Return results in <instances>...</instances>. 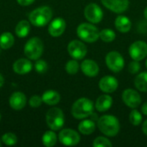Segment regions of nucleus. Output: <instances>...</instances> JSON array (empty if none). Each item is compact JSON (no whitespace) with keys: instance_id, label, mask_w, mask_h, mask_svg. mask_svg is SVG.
<instances>
[{"instance_id":"39","label":"nucleus","mask_w":147,"mask_h":147,"mask_svg":"<svg viewBox=\"0 0 147 147\" xmlns=\"http://www.w3.org/2000/svg\"><path fill=\"white\" fill-rule=\"evenodd\" d=\"M144 16L146 17V19H147V7L145 9V11H144Z\"/></svg>"},{"instance_id":"23","label":"nucleus","mask_w":147,"mask_h":147,"mask_svg":"<svg viewBox=\"0 0 147 147\" xmlns=\"http://www.w3.org/2000/svg\"><path fill=\"white\" fill-rule=\"evenodd\" d=\"M96 124L91 120H84L78 125V131L84 135H90L94 133Z\"/></svg>"},{"instance_id":"28","label":"nucleus","mask_w":147,"mask_h":147,"mask_svg":"<svg viewBox=\"0 0 147 147\" xmlns=\"http://www.w3.org/2000/svg\"><path fill=\"white\" fill-rule=\"evenodd\" d=\"M79 70V64L77 59H71L65 65V71L68 74L74 75L78 73Z\"/></svg>"},{"instance_id":"9","label":"nucleus","mask_w":147,"mask_h":147,"mask_svg":"<svg viewBox=\"0 0 147 147\" xmlns=\"http://www.w3.org/2000/svg\"><path fill=\"white\" fill-rule=\"evenodd\" d=\"M84 16L90 23H98L102 20L103 11L95 3H89L84 9Z\"/></svg>"},{"instance_id":"42","label":"nucleus","mask_w":147,"mask_h":147,"mask_svg":"<svg viewBox=\"0 0 147 147\" xmlns=\"http://www.w3.org/2000/svg\"><path fill=\"white\" fill-rule=\"evenodd\" d=\"M0 120H1V115H0Z\"/></svg>"},{"instance_id":"7","label":"nucleus","mask_w":147,"mask_h":147,"mask_svg":"<svg viewBox=\"0 0 147 147\" xmlns=\"http://www.w3.org/2000/svg\"><path fill=\"white\" fill-rule=\"evenodd\" d=\"M105 61L109 69L115 73L120 72L124 68V65H125L124 59L122 55L116 51L109 52L106 55Z\"/></svg>"},{"instance_id":"38","label":"nucleus","mask_w":147,"mask_h":147,"mask_svg":"<svg viewBox=\"0 0 147 147\" xmlns=\"http://www.w3.org/2000/svg\"><path fill=\"white\" fill-rule=\"evenodd\" d=\"M3 84H4V78H3V75L0 73V88L3 85Z\"/></svg>"},{"instance_id":"2","label":"nucleus","mask_w":147,"mask_h":147,"mask_svg":"<svg viewBox=\"0 0 147 147\" xmlns=\"http://www.w3.org/2000/svg\"><path fill=\"white\" fill-rule=\"evenodd\" d=\"M94 104L92 101L86 97L78 99L71 107V115L74 118L82 120L89 117L93 114Z\"/></svg>"},{"instance_id":"6","label":"nucleus","mask_w":147,"mask_h":147,"mask_svg":"<svg viewBox=\"0 0 147 147\" xmlns=\"http://www.w3.org/2000/svg\"><path fill=\"white\" fill-rule=\"evenodd\" d=\"M46 122L51 130H60L65 124V116L63 111L56 107L50 109L46 115Z\"/></svg>"},{"instance_id":"29","label":"nucleus","mask_w":147,"mask_h":147,"mask_svg":"<svg viewBox=\"0 0 147 147\" xmlns=\"http://www.w3.org/2000/svg\"><path fill=\"white\" fill-rule=\"evenodd\" d=\"M1 140L6 146H14L17 142V137L13 133H6L2 136Z\"/></svg>"},{"instance_id":"34","label":"nucleus","mask_w":147,"mask_h":147,"mask_svg":"<svg viewBox=\"0 0 147 147\" xmlns=\"http://www.w3.org/2000/svg\"><path fill=\"white\" fill-rule=\"evenodd\" d=\"M42 98L39 96H33L29 99V105L32 108H39L42 103Z\"/></svg>"},{"instance_id":"1","label":"nucleus","mask_w":147,"mask_h":147,"mask_svg":"<svg viewBox=\"0 0 147 147\" xmlns=\"http://www.w3.org/2000/svg\"><path fill=\"white\" fill-rule=\"evenodd\" d=\"M97 127L102 134L109 137H115L120 131V122L118 119L110 115H102L98 119Z\"/></svg>"},{"instance_id":"12","label":"nucleus","mask_w":147,"mask_h":147,"mask_svg":"<svg viewBox=\"0 0 147 147\" xmlns=\"http://www.w3.org/2000/svg\"><path fill=\"white\" fill-rule=\"evenodd\" d=\"M122 100L124 103L131 109H136L141 103L140 95L133 89H127L123 91Z\"/></svg>"},{"instance_id":"24","label":"nucleus","mask_w":147,"mask_h":147,"mask_svg":"<svg viewBox=\"0 0 147 147\" xmlns=\"http://www.w3.org/2000/svg\"><path fill=\"white\" fill-rule=\"evenodd\" d=\"M15 42L13 34L10 32H4L0 35V47L2 49L10 48Z\"/></svg>"},{"instance_id":"5","label":"nucleus","mask_w":147,"mask_h":147,"mask_svg":"<svg viewBox=\"0 0 147 147\" xmlns=\"http://www.w3.org/2000/svg\"><path fill=\"white\" fill-rule=\"evenodd\" d=\"M99 30L98 28L91 23L83 22L78 25L77 28L78 36L84 41L88 43H92L96 41L99 37Z\"/></svg>"},{"instance_id":"15","label":"nucleus","mask_w":147,"mask_h":147,"mask_svg":"<svg viewBox=\"0 0 147 147\" xmlns=\"http://www.w3.org/2000/svg\"><path fill=\"white\" fill-rule=\"evenodd\" d=\"M65 28H66L65 21L61 17H58L53 20L49 24L48 33L53 37H59L61 34H63V33L65 30Z\"/></svg>"},{"instance_id":"35","label":"nucleus","mask_w":147,"mask_h":147,"mask_svg":"<svg viewBox=\"0 0 147 147\" xmlns=\"http://www.w3.org/2000/svg\"><path fill=\"white\" fill-rule=\"evenodd\" d=\"M17 3L22 6H28L32 4L35 0H16Z\"/></svg>"},{"instance_id":"31","label":"nucleus","mask_w":147,"mask_h":147,"mask_svg":"<svg viewBox=\"0 0 147 147\" xmlns=\"http://www.w3.org/2000/svg\"><path fill=\"white\" fill-rule=\"evenodd\" d=\"M94 147H111L112 143L109 140H108L105 137H97L95 139L93 142Z\"/></svg>"},{"instance_id":"25","label":"nucleus","mask_w":147,"mask_h":147,"mask_svg":"<svg viewBox=\"0 0 147 147\" xmlns=\"http://www.w3.org/2000/svg\"><path fill=\"white\" fill-rule=\"evenodd\" d=\"M135 87L141 92H147V71L137 75L134 79Z\"/></svg>"},{"instance_id":"11","label":"nucleus","mask_w":147,"mask_h":147,"mask_svg":"<svg viewBox=\"0 0 147 147\" xmlns=\"http://www.w3.org/2000/svg\"><path fill=\"white\" fill-rule=\"evenodd\" d=\"M129 54L134 60H143L147 56V43L143 40L134 42L129 47Z\"/></svg>"},{"instance_id":"36","label":"nucleus","mask_w":147,"mask_h":147,"mask_svg":"<svg viewBox=\"0 0 147 147\" xmlns=\"http://www.w3.org/2000/svg\"><path fill=\"white\" fill-rule=\"evenodd\" d=\"M141 112L145 115H147V102H145L142 107H141Z\"/></svg>"},{"instance_id":"27","label":"nucleus","mask_w":147,"mask_h":147,"mask_svg":"<svg viewBox=\"0 0 147 147\" xmlns=\"http://www.w3.org/2000/svg\"><path fill=\"white\" fill-rule=\"evenodd\" d=\"M99 37L104 42H112L115 39V33L110 28H104L100 31Z\"/></svg>"},{"instance_id":"40","label":"nucleus","mask_w":147,"mask_h":147,"mask_svg":"<svg viewBox=\"0 0 147 147\" xmlns=\"http://www.w3.org/2000/svg\"><path fill=\"white\" fill-rule=\"evenodd\" d=\"M146 67L147 68V59H146Z\"/></svg>"},{"instance_id":"14","label":"nucleus","mask_w":147,"mask_h":147,"mask_svg":"<svg viewBox=\"0 0 147 147\" xmlns=\"http://www.w3.org/2000/svg\"><path fill=\"white\" fill-rule=\"evenodd\" d=\"M118 84H119L118 80L115 77L105 76L100 79L98 86L102 92L106 94H110V93L115 92L117 90Z\"/></svg>"},{"instance_id":"37","label":"nucleus","mask_w":147,"mask_h":147,"mask_svg":"<svg viewBox=\"0 0 147 147\" xmlns=\"http://www.w3.org/2000/svg\"><path fill=\"white\" fill-rule=\"evenodd\" d=\"M142 131H143V133L145 134V135H146L147 136V120L144 121V123H143V125H142Z\"/></svg>"},{"instance_id":"16","label":"nucleus","mask_w":147,"mask_h":147,"mask_svg":"<svg viewBox=\"0 0 147 147\" xmlns=\"http://www.w3.org/2000/svg\"><path fill=\"white\" fill-rule=\"evenodd\" d=\"M9 103L11 109L15 110H21L25 107L27 103V97L22 92L16 91L10 96Z\"/></svg>"},{"instance_id":"26","label":"nucleus","mask_w":147,"mask_h":147,"mask_svg":"<svg viewBox=\"0 0 147 147\" xmlns=\"http://www.w3.org/2000/svg\"><path fill=\"white\" fill-rule=\"evenodd\" d=\"M42 143L45 146L52 147L57 143V135L52 131H47L42 136Z\"/></svg>"},{"instance_id":"8","label":"nucleus","mask_w":147,"mask_h":147,"mask_svg":"<svg viewBox=\"0 0 147 147\" xmlns=\"http://www.w3.org/2000/svg\"><path fill=\"white\" fill-rule=\"evenodd\" d=\"M59 140L66 146H74L80 142V135L73 129L65 128L59 134Z\"/></svg>"},{"instance_id":"30","label":"nucleus","mask_w":147,"mask_h":147,"mask_svg":"<svg viewBox=\"0 0 147 147\" xmlns=\"http://www.w3.org/2000/svg\"><path fill=\"white\" fill-rule=\"evenodd\" d=\"M129 121L134 126H139L142 122V115L137 109H133L129 115Z\"/></svg>"},{"instance_id":"20","label":"nucleus","mask_w":147,"mask_h":147,"mask_svg":"<svg viewBox=\"0 0 147 147\" xmlns=\"http://www.w3.org/2000/svg\"><path fill=\"white\" fill-rule=\"evenodd\" d=\"M115 28L121 33H127L132 28V22L126 16H119L115 21Z\"/></svg>"},{"instance_id":"17","label":"nucleus","mask_w":147,"mask_h":147,"mask_svg":"<svg viewBox=\"0 0 147 147\" xmlns=\"http://www.w3.org/2000/svg\"><path fill=\"white\" fill-rule=\"evenodd\" d=\"M33 69L31 61L28 59H19L13 64V71L19 75L29 73Z\"/></svg>"},{"instance_id":"22","label":"nucleus","mask_w":147,"mask_h":147,"mask_svg":"<svg viewBox=\"0 0 147 147\" xmlns=\"http://www.w3.org/2000/svg\"><path fill=\"white\" fill-rule=\"evenodd\" d=\"M30 31V24L28 21L26 20H22L20 21L15 28V32L16 34L19 37V38H25Z\"/></svg>"},{"instance_id":"41","label":"nucleus","mask_w":147,"mask_h":147,"mask_svg":"<svg viewBox=\"0 0 147 147\" xmlns=\"http://www.w3.org/2000/svg\"><path fill=\"white\" fill-rule=\"evenodd\" d=\"M1 141H2V140H0V147L2 146V143H1Z\"/></svg>"},{"instance_id":"33","label":"nucleus","mask_w":147,"mask_h":147,"mask_svg":"<svg viewBox=\"0 0 147 147\" xmlns=\"http://www.w3.org/2000/svg\"><path fill=\"white\" fill-rule=\"evenodd\" d=\"M140 68H141V66H140L139 61L134 60V61H132V62L129 64V65H128V71H129L131 74H137V73L140 71Z\"/></svg>"},{"instance_id":"21","label":"nucleus","mask_w":147,"mask_h":147,"mask_svg":"<svg viewBox=\"0 0 147 147\" xmlns=\"http://www.w3.org/2000/svg\"><path fill=\"white\" fill-rule=\"evenodd\" d=\"M41 98H42L43 102H45L46 104L49 106H54L59 102L61 97H60L59 93L57 92L56 90H49L43 93Z\"/></svg>"},{"instance_id":"18","label":"nucleus","mask_w":147,"mask_h":147,"mask_svg":"<svg viewBox=\"0 0 147 147\" xmlns=\"http://www.w3.org/2000/svg\"><path fill=\"white\" fill-rule=\"evenodd\" d=\"M81 70L87 77H96L99 72V66L97 63L92 59H85L81 64Z\"/></svg>"},{"instance_id":"32","label":"nucleus","mask_w":147,"mask_h":147,"mask_svg":"<svg viewBox=\"0 0 147 147\" xmlns=\"http://www.w3.org/2000/svg\"><path fill=\"white\" fill-rule=\"evenodd\" d=\"M34 69L35 71L38 72V73H45L47 69H48V65H47V63L43 60V59H37V61L35 62L34 64Z\"/></svg>"},{"instance_id":"4","label":"nucleus","mask_w":147,"mask_h":147,"mask_svg":"<svg viewBox=\"0 0 147 147\" xmlns=\"http://www.w3.org/2000/svg\"><path fill=\"white\" fill-rule=\"evenodd\" d=\"M44 46L42 40L39 37H32L24 46V54L32 60H37L43 53Z\"/></svg>"},{"instance_id":"19","label":"nucleus","mask_w":147,"mask_h":147,"mask_svg":"<svg viewBox=\"0 0 147 147\" xmlns=\"http://www.w3.org/2000/svg\"><path fill=\"white\" fill-rule=\"evenodd\" d=\"M112 104H113L112 97L105 93L104 95H102L97 98L95 107L96 110L99 112H106L111 108Z\"/></svg>"},{"instance_id":"10","label":"nucleus","mask_w":147,"mask_h":147,"mask_svg":"<svg viewBox=\"0 0 147 147\" xmlns=\"http://www.w3.org/2000/svg\"><path fill=\"white\" fill-rule=\"evenodd\" d=\"M67 51L70 56L74 59H83L87 54L86 46L78 40H73L68 44Z\"/></svg>"},{"instance_id":"3","label":"nucleus","mask_w":147,"mask_h":147,"mask_svg":"<svg viewBox=\"0 0 147 147\" xmlns=\"http://www.w3.org/2000/svg\"><path fill=\"white\" fill-rule=\"evenodd\" d=\"M53 10L48 6H41L32 10L28 16L30 23L35 27H44L52 19Z\"/></svg>"},{"instance_id":"13","label":"nucleus","mask_w":147,"mask_h":147,"mask_svg":"<svg viewBox=\"0 0 147 147\" xmlns=\"http://www.w3.org/2000/svg\"><path fill=\"white\" fill-rule=\"evenodd\" d=\"M101 2L108 9L117 14L125 12L129 6V0H101Z\"/></svg>"}]
</instances>
